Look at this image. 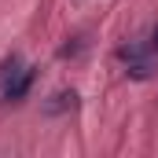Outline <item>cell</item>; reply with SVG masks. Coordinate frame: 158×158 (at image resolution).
Listing matches in <instances>:
<instances>
[{
    "mask_svg": "<svg viewBox=\"0 0 158 158\" xmlns=\"http://www.w3.org/2000/svg\"><path fill=\"white\" fill-rule=\"evenodd\" d=\"M151 52H158V26H155V33H151Z\"/></svg>",
    "mask_w": 158,
    "mask_h": 158,
    "instance_id": "cell-2",
    "label": "cell"
},
{
    "mask_svg": "<svg viewBox=\"0 0 158 158\" xmlns=\"http://www.w3.org/2000/svg\"><path fill=\"white\" fill-rule=\"evenodd\" d=\"M7 70H11V77L4 81L7 99H22V96H26V88H30V77H33V74H30V70H26L19 59H11V63H7Z\"/></svg>",
    "mask_w": 158,
    "mask_h": 158,
    "instance_id": "cell-1",
    "label": "cell"
}]
</instances>
